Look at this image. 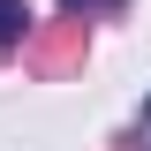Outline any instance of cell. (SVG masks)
Here are the masks:
<instances>
[{
	"label": "cell",
	"mask_w": 151,
	"mask_h": 151,
	"mask_svg": "<svg viewBox=\"0 0 151 151\" xmlns=\"http://www.w3.org/2000/svg\"><path fill=\"white\" fill-rule=\"evenodd\" d=\"M23 30H30V8L23 0H0V45H23Z\"/></svg>",
	"instance_id": "cell-1"
},
{
	"label": "cell",
	"mask_w": 151,
	"mask_h": 151,
	"mask_svg": "<svg viewBox=\"0 0 151 151\" xmlns=\"http://www.w3.org/2000/svg\"><path fill=\"white\" fill-rule=\"evenodd\" d=\"M68 15H98V8H121V0H60Z\"/></svg>",
	"instance_id": "cell-2"
},
{
	"label": "cell",
	"mask_w": 151,
	"mask_h": 151,
	"mask_svg": "<svg viewBox=\"0 0 151 151\" xmlns=\"http://www.w3.org/2000/svg\"><path fill=\"white\" fill-rule=\"evenodd\" d=\"M144 136H151V98H144Z\"/></svg>",
	"instance_id": "cell-3"
}]
</instances>
